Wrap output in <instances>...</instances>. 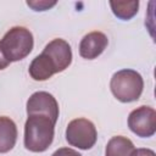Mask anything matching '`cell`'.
<instances>
[{
	"instance_id": "cell-1",
	"label": "cell",
	"mask_w": 156,
	"mask_h": 156,
	"mask_svg": "<svg viewBox=\"0 0 156 156\" xmlns=\"http://www.w3.org/2000/svg\"><path fill=\"white\" fill-rule=\"evenodd\" d=\"M55 122L48 116H28L24 124V146L32 152L48 150L54 140Z\"/></svg>"
},
{
	"instance_id": "cell-11",
	"label": "cell",
	"mask_w": 156,
	"mask_h": 156,
	"mask_svg": "<svg viewBox=\"0 0 156 156\" xmlns=\"http://www.w3.org/2000/svg\"><path fill=\"white\" fill-rule=\"evenodd\" d=\"M135 147L130 139L116 135L112 136L105 149V156H132Z\"/></svg>"
},
{
	"instance_id": "cell-9",
	"label": "cell",
	"mask_w": 156,
	"mask_h": 156,
	"mask_svg": "<svg viewBox=\"0 0 156 156\" xmlns=\"http://www.w3.org/2000/svg\"><path fill=\"white\" fill-rule=\"evenodd\" d=\"M28 72L34 80H39V82L46 80V79L51 78L55 73H57L51 60L44 52H41L40 55H38L33 58V61L29 65Z\"/></svg>"
},
{
	"instance_id": "cell-6",
	"label": "cell",
	"mask_w": 156,
	"mask_h": 156,
	"mask_svg": "<svg viewBox=\"0 0 156 156\" xmlns=\"http://www.w3.org/2000/svg\"><path fill=\"white\" fill-rule=\"evenodd\" d=\"M27 115L48 116L55 123L58 118V104L56 99L48 91H35L27 100Z\"/></svg>"
},
{
	"instance_id": "cell-5",
	"label": "cell",
	"mask_w": 156,
	"mask_h": 156,
	"mask_svg": "<svg viewBox=\"0 0 156 156\" xmlns=\"http://www.w3.org/2000/svg\"><path fill=\"white\" fill-rule=\"evenodd\" d=\"M129 129L140 138H150L156 132V111L150 106H140L128 116Z\"/></svg>"
},
{
	"instance_id": "cell-10",
	"label": "cell",
	"mask_w": 156,
	"mask_h": 156,
	"mask_svg": "<svg viewBox=\"0 0 156 156\" xmlns=\"http://www.w3.org/2000/svg\"><path fill=\"white\" fill-rule=\"evenodd\" d=\"M17 140L16 123L6 116H0V154H6L13 149Z\"/></svg>"
},
{
	"instance_id": "cell-13",
	"label": "cell",
	"mask_w": 156,
	"mask_h": 156,
	"mask_svg": "<svg viewBox=\"0 0 156 156\" xmlns=\"http://www.w3.org/2000/svg\"><path fill=\"white\" fill-rule=\"evenodd\" d=\"M27 5L34 11H45L56 5V1H27Z\"/></svg>"
},
{
	"instance_id": "cell-7",
	"label": "cell",
	"mask_w": 156,
	"mask_h": 156,
	"mask_svg": "<svg viewBox=\"0 0 156 156\" xmlns=\"http://www.w3.org/2000/svg\"><path fill=\"white\" fill-rule=\"evenodd\" d=\"M43 52L49 56L52 65L55 66L56 72L65 71L72 62V50L69 44L60 38L51 40L49 44L45 45Z\"/></svg>"
},
{
	"instance_id": "cell-12",
	"label": "cell",
	"mask_w": 156,
	"mask_h": 156,
	"mask_svg": "<svg viewBox=\"0 0 156 156\" xmlns=\"http://www.w3.org/2000/svg\"><path fill=\"white\" fill-rule=\"evenodd\" d=\"M110 6L116 17L127 21L136 15L139 9V1H110Z\"/></svg>"
},
{
	"instance_id": "cell-4",
	"label": "cell",
	"mask_w": 156,
	"mask_h": 156,
	"mask_svg": "<svg viewBox=\"0 0 156 156\" xmlns=\"http://www.w3.org/2000/svg\"><path fill=\"white\" fill-rule=\"evenodd\" d=\"M98 139V132L94 123L87 118L72 119L66 128V140L71 146L80 150L91 149Z\"/></svg>"
},
{
	"instance_id": "cell-8",
	"label": "cell",
	"mask_w": 156,
	"mask_h": 156,
	"mask_svg": "<svg viewBox=\"0 0 156 156\" xmlns=\"http://www.w3.org/2000/svg\"><path fill=\"white\" fill-rule=\"evenodd\" d=\"M107 44L108 39L102 32H90L79 43V55L85 60H94L104 52Z\"/></svg>"
},
{
	"instance_id": "cell-2",
	"label": "cell",
	"mask_w": 156,
	"mask_h": 156,
	"mask_svg": "<svg viewBox=\"0 0 156 156\" xmlns=\"http://www.w3.org/2000/svg\"><path fill=\"white\" fill-rule=\"evenodd\" d=\"M34 45L33 34L24 27H12L0 40V48L4 56L10 62H16L27 57Z\"/></svg>"
},
{
	"instance_id": "cell-15",
	"label": "cell",
	"mask_w": 156,
	"mask_h": 156,
	"mask_svg": "<svg viewBox=\"0 0 156 156\" xmlns=\"http://www.w3.org/2000/svg\"><path fill=\"white\" fill-rule=\"evenodd\" d=\"M132 156H155V152L150 149H135Z\"/></svg>"
},
{
	"instance_id": "cell-16",
	"label": "cell",
	"mask_w": 156,
	"mask_h": 156,
	"mask_svg": "<svg viewBox=\"0 0 156 156\" xmlns=\"http://www.w3.org/2000/svg\"><path fill=\"white\" fill-rule=\"evenodd\" d=\"M9 65H10V61L4 56L2 51H1V48H0V71L1 69H5Z\"/></svg>"
},
{
	"instance_id": "cell-14",
	"label": "cell",
	"mask_w": 156,
	"mask_h": 156,
	"mask_svg": "<svg viewBox=\"0 0 156 156\" xmlns=\"http://www.w3.org/2000/svg\"><path fill=\"white\" fill-rule=\"evenodd\" d=\"M51 156H82L78 151L69 149V147H61L58 150H56Z\"/></svg>"
},
{
	"instance_id": "cell-3",
	"label": "cell",
	"mask_w": 156,
	"mask_h": 156,
	"mask_svg": "<svg viewBox=\"0 0 156 156\" xmlns=\"http://www.w3.org/2000/svg\"><path fill=\"white\" fill-rule=\"evenodd\" d=\"M110 88L118 101L133 102L140 98L144 89V80L139 72L126 68L117 71L112 76Z\"/></svg>"
}]
</instances>
